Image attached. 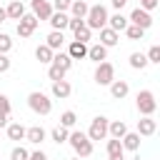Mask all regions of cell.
<instances>
[{
    "label": "cell",
    "instance_id": "1",
    "mask_svg": "<svg viewBox=\"0 0 160 160\" xmlns=\"http://www.w3.org/2000/svg\"><path fill=\"white\" fill-rule=\"evenodd\" d=\"M68 142H70V148L75 150L78 158H90V155H92V140L88 138V132L75 130V132L68 135Z\"/></svg>",
    "mask_w": 160,
    "mask_h": 160
},
{
    "label": "cell",
    "instance_id": "2",
    "mask_svg": "<svg viewBox=\"0 0 160 160\" xmlns=\"http://www.w3.org/2000/svg\"><path fill=\"white\" fill-rule=\"evenodd\" d=\"M85 25L90 30H100L108 25V8L105 5H90L88 15H85Z\"/></svg>",
    "mask_w": 160,
    "mask_h": 160
},
{
    "label": "cell",
    "instance_id": "3",
    "mask_svg": "<svg viewBox=\"0 0 160 160\" xmlns=\"http://www.w3.org/2000/svg\"><path fill=\"white\" fill-rule=\"evenodd\" d=\"M28 105H30V110L38 112V115H50V110H52V100H50L45 92H38V90L28 95Z\"/></svg>",
    "mask_w": 160,
    "mask_h": 160
},
{
    "label": "cell",
    "instance_id": "4",
    "mask_svg": "<svg viewBox=\"0 0 160 160\" xmlns=\"http://www.w3.org/2000/svg\"><path fill=\"white\" fill-rule=\"evenodd\" d=\"M112 80H115V65L108 62V60L98 62V68H95V82L98 85H110Z\"/></svg>",
    "mask_w": 160,
    "mask_h": 160
},
{
    "label": "cell",
    "instance_id": "5",
    "mask_svg": "<svg viewBox=\"0 0 160 160\" xmlns=\"http://www.w3.org/2000/svg\"><path fill=\"white\" fill-rule=\"evenodd\" d=\"M138 110L140 115H152L158 110V102H155V95L150 90H140L138 92Z\"/></svg>",
    "mask_w": 160,
    "mask_h": 160
},
{
    "label": "cell",
    "instance_id": "6",
    "mask_svg": "<svg viewBox=\"0 0 160 160\" xmlns=\"http://www.w3.org/2000/svg\"><path fill=\"white\" fill-rule=\"evenodd\" d=\"M108 118H102V115H98V118H92V122H90V130H88V138L90 140H105L108 138Z\"/></svg>",
    "mask_w": 160,
    "mask_h": 160
},
{
    "label": "cell",
    "instance_id": "7",
    "mask_svg": "<svg viewBox=\"0 0 160 160\" xmlns=\"http://www.w3.org/2000/svg\"><path fill=\"white\" fill-rule=\"evenodd\" d=\"M128 22H130V25H138V28H142V30H148V28L152 25V15H150L148 10H142V8H135V10L130 12Z\"/></svg>",
    "mask_w": 160,
    "mask_h": 160
},
{
    "label": "cell",
    "instance_id": "8",
    "mask_svg": "<svg viewBox=\"0 0 160 160\" xmlns=\"http://www.w3.org/2000/svg\"><path fill=\"white\" fill-rule=\"evenodd\" d=\"M30 8H32V15L38 20H48L52 15V2L50 0H30Z\"/></svg>",
    "mask_w": 160,
    "mask_h": 160
},
{
    "label": "cell",
    "instance_id": "9",
    "mask_svg": "<svg viewBox=\"0 0 160 160\" xmlns=\"http://www.w3.org/2000/svg\"><path fill=\"white\" fill-rule=\"evenodd\" d=\"M155 130H158V122L152 120V115H142L138 120V135L140 138H150V135H155Z\"/></svg>",
    "mask_w": 160,
    "mask_h": 160
},
{
    "label": "cell",
    "instance_id": "10",
    "mask_svg": "<svg viewBox=\"0 0 160 160\" xmlns=\"http://www.w3.org/2000/svg\"><path fill=\"white\" fill-rule=\"evenodd\" d=\"M48 138V132H45V128H40V125H32V128H25V140L28 142H32V145H40L42 140Z\"/></svg>",
    "mask_w": 160,
    "mask_h": 160
},
{
    "label": "cell",
    "instance_id": "11",
    "mask_svg": "<svg viewBox=\"0 0 160 160\" xmlns=\"http://www.w3.org/2000/svg\"><path fill=\"white\" fill-rule=\"evenodd\" d=\"M108 28H110V30H115V32H122V30L128 28V18L118 10L115 15H108Z\"/></svg>",
    "mask_w": 160,
    "mask_h": 160
},
{
    "label": "cell",
    "instance_id": "12",
    "mask_svg": "<svg viewBox=\"0 0 160 160\" xmlns=\"http://www.w3.org/2000/svg\"><path fill=\"white\" fill-rule=\"evenodd\" d=\"M68 20H70V15L68 12H58V10H52V15L48 18V22L52 25V30H65L68 28Z\"/></svg>",
    "mask_w": 160,
    "mask_h": 160
},
{
    "label": "cell",
    "instance_id": "13",
    "mask_svg": "<svg viewBox=\"0 0 160 160\" xmlns=\"http://www.w3.org/2000/svg\"><path fill=\"white\" fill-rule=\"evenodd\" d=\"M68 55H70L72 60H82V58H88V45H85V42L72 40V42L68 45Z\"/></svg>",
    "mask_w": 160,
    "mask_h": 160
},
{
    "label": "cell",
    "instance_id": "14",
    "mask_svg": "<svg viewBox=\"0 0 160 160\" xmlns=\"http://www.w3.org/2000/svg\"><path fill=\"white\" fill-rule=\"evenodd\" d=\"M70 92H72V88H70L68 80H55V82H52V98L65 100V98H70Z\"/></svg>",
    "mask_w": 160,
    "mask_h": 160
},
{
    "label": "cell",
    "instance_id": "15",
    "mask_svg": "<svg viewBox=\"0 0 160 160\" xmlns=\"http://www.w3.org/2000/svg\"><path fill=\"white\" fill-rule=\"evenodd\" d=\"M128 92H130V85H128L125 80H112V82H110V95H112L115 100H122Z\"/></svg>",
    "mask_w": 160,
    "mask_h": 160
},
{
    "label": "cell",
    "instance_id": "16",
    "mask_svg": "<svg viewBox=\"0 0 160 160\" xmlns=\"http://www.w3.org/2000/svg\"><path fill=\"white\" fill-rule=\"evenodd\" d=\"M118 32L115 30H110L108 25L105 28H100V45H105V48H112V45H118Z\"/></svg>",
    "mask_w": 160,
    "mask_h": 160
},
{
    "label": "cell",
    "instance_id": "17",
    "mask_svg": "<svg viewBox=\"0 0 160 160\" xmlns=\"http://www.w3.org/2000/svg\"><path fill=\"white\" fill-rule=\"evenodd\" d=\"M88 58L95 60V62H102V60H108V48L100 45V42H95V45L88 48Z\"/></svg>",
    "mask_w": 160,
    "mask_h": 160
},
{
    "label": "cell",
    "instance_id": "18",
    "mask_svg": "<svg viewBox=\"0 0 160 160\" xmlns=\"http://www.w3.org/2000/svg\"><path fill=\"white\" fill-rule=\"evenodd\" d=\"M120 142H122V150H140V135L138 132H125L122 138H120Z\"/></svg>",
    "mask_w": 160,
    "mask_h": 160
},
{
    "label": "cell",
    "instance_id": "19",
    "mask_svg": "<svg viewBox=\"0 0 160 160\" xmlns=\"http://www.w3.org/2000/svg\"><path fill=\"white\" fill-rule=\"evenodd\" d=\"M88 8H90V5H88L85 0H72L68 10H70V18H82V20H85V15H88Z\"/></svg>",
    "mask_w": 160,
    "mask_h": 160
},
{
    "label": "cell",
    "instance_id": "20",
    "mask_svg": "<svg viewBox=\"0 0 160 160\" xmlns=\"http://www.w3.org/2000/svg\"><path fill=\"white\" fill-rule=\"evenodd\" d=\"M5 12H8V18H10V20H20V18L25 15V5H22L20 0H12V2L5 8Z\"/></svg>",
    "mask_w": 160,
    "mask_h": 160
},
{
    "label": "cell",
    "instance_id": "21",
    "mask_svg": "<svg viewBox=\"0 0 160 160\" xmlns=\"http://www.w3.org/2000/svg\"><path fill=\"white\" fill-rule=\"evenodd\" d=\"M62 42H65L62 30H52V32L48 35V40H45V45H48L50 50H60V48H62Z\"/></svg>",
    "mask_w": 160,
    "mask_h": 160
},
{
    "label": "cell",
    "instance_id": "22",
    "mask_svg": "<svg viewBox=\"0 0 160 160\" xmlns=\"http://www.w3.org/2000/svg\"><path fill=\"white\" fill-rule=\"evenodd\" d=\"M125 132H128V125H125L122 120H112V122H108V135H110V138H118V140H120Z\"/></svg>",
    "mask_w": 160,
    "mask_h": 160
},
{
    "label": "cell",
    "instance_id": "23",
    "mask_svg": "<svg viewBox=\"0 0 160 160\" xmlns=\"http://www.w3.org/2000/svg\"><path fill=\"white\" fill-rule=\"evenodd\" d=\"M52 65H58V68H62L65 72L72 68V58L68 55V52H52Z\"/></svg>",
    "mask_w": 160,
    "mask_h": 160
},
{
    "label": "cell",
    "instance_id": "24",
    "mask_svg": "<svg viewBox=\"0 0 160 160\" xmlns=\"http://www.w3.org/2000/svg\"><path fill=\"white\" fill-rule=\"evenodd\" d=\"M5 128H8V138L10 140H25V128L20 122H8Z\"/></svg>",
    "mask_w": 160,
    "mask_h": 160
},
{
    "label": "cell",
    "instance_id": "25",
    "mask_svg": "<svg viewBox=\"0 0 160 160\" xmlns=\"http://www.w3.org/2000/svg\"><path fill=\"white\" fill-rule=\"evenodd\" d=\"M52 52H55V50H50L48 45H38V48H35V58H38L40 62H52Z\"/></svg>",
    "mask_w": 160,
    "mask_h": 160
},
{
    "label": "cell",
    "instance_id": "26",
    "mask_svg": "<svg viewBox=\"0 0 160 160\" xmlns=\"http://www.w3.org/2000/svg\"><path fill=\"white\" fill-rule=\"evenodd\" d=\"M130 68H132V70H145V68H148V58H145L142 52H132V55H130Z\"/></svg>",
    "mask_w": 160,
    "mask_h": 160
},
{
    "label": "cell",
    "instance_id": "27",
    "mask_svg": "<svg viewBox=\"0 0 160 160\" xmlns=\"http://www.w3.org/2000/svg\"><path fill=\"white\" fill-rule=\"evenodd\" d=\"M72 35H75V40H78V42H85V45H88V42H90V38H92V30H90L88 25H82V28H78Z\"/></svg>",
    "mask_w": 160,
    "mask_h": 160
},
{
    "label": "cell",
    "instance_id": "28",
    "mask_svg": "<svg viewBox=\"0 0 160 160\" xmlns=\"http://www.w3.org/2000/svg\"><path fill=\"white\" fill-rule=\"evenodd\" d=\"M75 122H78V115H75L72 110H65V112L60 115V125H62V128L70 130V128H75Z\"/></svg>",
    "mask_w": 160,
    "mask_h": 160
},
{
    "label": "cell",
    "instance_id": "29",
    "mask_svg": "<svg viewBox=\"0 0 160 160\" xmlns=\"http://www.w3.org/2000/svg\"><path fill=\"white\" fill-rule=\"evenodd\" d=\"M68 135H70V132H68V128H62V125L52 128V132H50V138H52L58 145H60V142H68Z\"/></svg>",
    "mask_w": 160,
    "mask_h": 160
},
{
    "label": "cell",
    "instance_id": "30",
    "mask_svg": "<svg viewBox=\"0 0 160 160\" xmlns=\"http://www.w3.org/2000/svg\"><path fill=\"white\" fill-rule=\"evenodd\" d=\"M125 35H128L130 40H142V38H145V30H142V28H138V25H130V22H128Z\"/></svg>",
    "mask_w": 160,
    "mask_h": 160
},
{
    "label": "cell",
    "instance_id": "31",
    "mask_svg": "<svg viewBox=\"0 0 160 160\" xmlns=\"http://www.w3.org/2000/svg\"><path fill=\"white\" fill-rule=\"evenodd\" d=\"M112 155H122V142L118 138H110L108 140V158H112Z\"/></svg>",
    "mask_w": 160,
    "mask_h": 160
},
{
    "label": "cell",
    "instance_id": "32",
    "mask_svg": "<svg viewBox=\"0 0 160 160\" xmlns=\"http://www.w3.org/2000/svg\"><path fill=\"white\" fill-rule=\"evenodd\" d=\"M48 78L55 82V80H65V70L62 68H58V65H52L50 62V70H48Z\"/></svg>",
    "mask_w": 160,
    "mask_h": 160
},
{
    "label": "cell",
    "instance_id": "33",
    "mask_svg": "<svg viewBox=\"0 0 160 160\" xmlns=\"http://www.w3.org/2000/svg\"><path fill=\"white\" fill-rule=\"evenodd\" d=\"M28 158H30V152H28V148H22V145L12 148V152H10V160H28Z\"/></svg>",
    "mask_w": 160,
    "mask_h": 160
},
{
    "label": "cell",
    "instance_id": "34",
    "mask_svg": "<svg viewBox=\"0 0 160 160\" xmlns=\"http://www.w3.org/2000/svg\"><path fill=\"white\" fill-rule=\"evenodd\" d=\"M145 58H148V62H160V45H150Z\"/></svg>",
    "mask_w": 160,
    "mask_h": 160
},
{
    "label": "cell",
    "instance_id": "35",
    "mask_svg": "<svg viewBox=\"0 0 160 160\" xmlns=\"http://www.w3.org/2000/svg\"><path fill=\"white\" fill-rule=\"evenodd\" d=\"M10 48H12V40H10V35H5V32H0V52H10Z\"/></svg>",
    "mask_w": 160,
    "mask_h": 160
},
{
    "label": "cell",
    "instance_id": "36",
    "mask_svg": "<svg viewBox=\"0 0 160 160\" xmlns=\"http://www.w3.org/2000/svg\"><path fill=\"white\" fill-rule=\"evenodd\" d=\"M32 32H35L32 28H28L25 22H20V20H18V35H20V38H30Z\"/></svg>",
    "mask_w": 160,
    "mask_h": 160
},
{
    "label": "cell",
    "instance_id": "37",
    "mask_svg": "<svg viewBox=\"0 0 160 160\" xmlns=\"http://www.w3.org/2000/svg\"><path fill=\"white\" fill-rule=\"evenodd\" d=\"M70 2H72V0H52V10H58V12H65V10L70 8Z\"/></svg>",
    "mask_w": 160,
    "mask_h": 160
},
{
    "label": "cell",
    "instance_id": "38",
    "mask_svg": "<svg viewBox=\"0 0 160 160\" xmlns=\"http://www.w3.org/2000/svg\"><path fill=\"white\" fill-rule=\"evenodd\" d=\"M82 25H85V20H82V18H70V20H68V28H70L72 32H75L78 28H82Z\"/></svg>",
    "mask_w": 160,
    "mask_h": 160
},
{
    "label": "cell",
    "instance_id": "39",
    "mask_svg": "<svg viewBox=\"0 0 160 160\" xmlns=\"http://www.w3.org/2000/svg\"><path fill=\"white\" fill-rule=\"evenodd\" d=\"M0 112L10 115V100H8V95H0Z\"/></svg>",
    "mask_w": 160,
    "mask_h": 160
},
{
    "label": "cell",
    "instance_id": "40",
    "mask_svg": "<svg viewBox=\"0 0 160 160\" xmlns=\"http://www.w3.org/2000/svg\"><path fill=\"white\" fill-rule=\"evenodd\" d=\"M10 70V58L5 52H0V72H8Z\"/></svg>",
    "mask_w": 160,
    "mask_h": 160
},
{
    "label": "cell",
    "instance_id": "41",
    "mask_svg": "<svg viewBox=\"0 0 160 160\" xmlns=\"http://www.w3.org/2000/svg\"><path fill=\"white\" fill-rule=\"evenodd\" d=\"M140 8L150 12V10H155V8H158V0H140Z\"/></svg>",
    "mask_w": 160,
    "mask_h": 160
},
{
    "label": "cell",
    "instance_id": "42",
    "mask_svg": "<svg viewBox=\"0 0 160 160\" xmlns=\"http://www.w3.org/2000/svg\"><path fill=\"white\" fill-rule=\"evenodd\" d=\"M28 160H48V155L42 152V150H35V152H30V158Z\"/></svg>",
    "mask_w": 160,
    "mask_h": 160
},
{
    "label": "cell",
    "instance_id": "43",
    "mask_svg": "<svg viewBox=\"0 0 160 160\" xmlns=\"http://www.w3.org/2000/svg\"><path fill=\"white\" fill-rule=\"evenodd\" d=\"M110 5H112L115 10H122V8L128 5V0H110Z\"/></svg>",
    "mask_w": 160,
    "mask_h": 160
},
{
    "label": "cell",
    "instance_id": "44",
    "mask_svg": "<svg viewBox=\"0 0 160 160\" xmlns=\"http://www.w3.org/2000/svg\"><path fill=\"white\" fill-rule=\"evenodd\" d=\"M5 125H8V115H5V112H0V128H5Z\"/></svg>",
    "mask_w": 160,
    "mask_h": 160
},
{
    "label": "cell",
    "instance_id": "45",
    "mask_svg": "<svg viewBox=\"0 0 160 160\" xmlns=\"http://www.w3.org/2000/svg\"><path fill=\"white\" fill-rule=\"evenodd\" d=\"M8 20V12H5V8H0V22H5Z\"/></svg>",
    "mask_w": 160,
    "mask_h": 160
},
{
    "label": "cell",
    "instance_id": "46",
    "mask_svg": "<svg viewBox=\"0 0 160 160\" xmlns=\"http://www.w3.org/2000/svg\"><path fill=\"white\" fill-rule=\"evenodd\" d=\"M110 160H125V155H112Z\"/></svg>",
    "mask_w": 160,
    "mask_h": 160
},
{
    "label": "cell",
    "instance_id": "47",
    "mask_svg": "<svg viewBox=\"0 0 160 160\" xmlns=\"http://www.w3.org/2000/svg\"><path fill=\"white\" fill-rule=\"evenodd\" d=\"M70 160H80V158H70Z\"/></svg>",
    "mask_w": 160,
    "mask_h": 160
}]
</instances>
